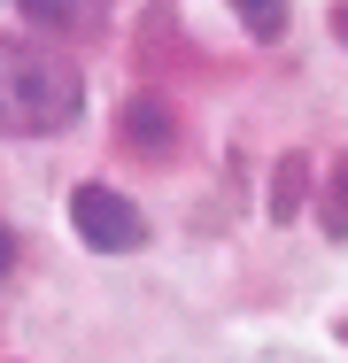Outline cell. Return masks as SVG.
I'll list each match as a JSON object with an SVG mask.
<instances>
[{"mask_svg":"<svg viewBox=\"0 0 348 363\" xmlns=\"http://www.w3.org/2000/svg\"><path fill=\"white\" fill-rule=\"evenodd\" d=\"M232 16H240V31H248L256 47H278V39H286L294 0H232Z\"/></svg>","mask_w":348,"mask_h":363,"instance_id":"8992f818","label":"cell"},{"mask_svg":"<svg viewBox=\"0 0 348 363\" xmlns=\"http://www.w3.org/2000/svg\"><path fill=\"white\" fill-rule=\"evenodd\" d=\"M85 108V70L62 47L0 39V140H47L70 132Z\"/></svg>","mask_w":348,"mask_h":363,"instance_id":"6da1fadb","label":"cell"},{"mask_svg":"<svg viewBox=\"0 0 348 363\" xmlns=\"http://www.w3.org/2000/svg\"><path fill=\"white\" fill-rule=\"evenodd\" d=\"M302 194H310V155H286L271 178V217H294L302 209Z\"/></svg>","mask_w":348,"mask_h":363,"instance_id":"52a82bcc","label":"cell"},{"mask_svg":"<svg viewBox=\"0 0 348 363\" xmlns=\"http://www.w3.org/2000/svg\"><path fill=\"white\" fill-rule=\"evenodd\" d=\"M116 147L139 155V162H170V155H178V108H170L163 93H132V101L116 108Z\"/></svg>","mask_w":348,"mask_h":363,"instance_id":"3957f363","label":"cell"},{"mask_svg":"<svg viewBox=\"0 0 348 363\" xmlns=\"http://www.w3.org/2000/svg\"><path fill=\"white\" fill-rule=\"evenodd\" d=\"M333 39L348 47V0H333Z\"/></svg>","mask_w":348,"mask_h":363,"instance_id":"9c48e42d","label":"cell"},{"mask_svg":"<svg viewBox=\"0 0 348 363\" xmlns=\"http://www.w3.org/2000/svg\"><path fill=\"white\" fill-rule=\"evenodd\" d=\"M70 224H77V240H85L93 255H132L139 240H147L139 201H124L116 186H93V178L70 194Z\"/></svg>","mask_w":348,"mask_h":363,"instance_id":"7a4b0ae2","label":"cell"},{"mask_svg":"<svg viewBox=\"0 0 348 363\" xmlns=\"http://www.w3.org/2000/svg\"><path fill=\"white\" fill-rule=\"evenodd\" d=\"M256 363H317V356H294V348H271V356H256Z\"/></svg>","mask_w":348,"mask_h":363,"instance_id":"30bf717a","label":"cell"},{"mask_svg":"<svg viewBox=\"0 0 348 363\" xmlns=\"http://www.w3.org/2000/svg\"><path fill=\"white\" fill-rule=\"evenodd\" d=\"M16 8H23V23L47 31V39H85V31L109 23V0H16Z\"/></svg>","mask_w":348,"mask_h":363,"instance_id":"277c9868","label":"cell"},{"mask_svg":"<svg viewBox=\"0 0 348 363\" xmlns=\"http://www.w3.org/2000/svg\"><path fill=\"white\" fill-rule=\"evenodd\" d=\"M317 224H325L333 247H348V155L325 162V178H317Z\"/></svg>","mask_w":348,"mask_h":363,"instance_id":"5b68a950","label":"cell"},{"mask_svg":"<svg viewBox=\"0 0 348 363\" xmlns=\"http://www.w3.org/2000/svg\"><path fill=\"white\" fill-rule=\"evenodd\" d=\"M8 271H16V232L0 224V279H8Z\"/></svg>","mask_w":348,"mask_h":363,"instance_id":"ba28073f","label":"cell"}]
</instances>
